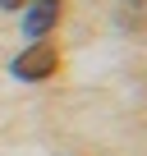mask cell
<instances>
[{"instance_id": "obj_1", "label": "cell", "mask_w": 147, "mask_h": 156, "mask_svg": "<svg viewBox=\"0 0 147 156\" xmlns=\"http://www.w3.org/2000/svg\"><path fill=\"white\" fill-rule=\"evenodd\" d=\"M60 69V51L51 46V41H32L23 55H14V64H9V73L19 78V83H41V78H51Z\"/></svg>"}, {"instance_id": "obj_2", "label": "cell", "mask_w": 147, "mask_h": 156, "mask_svg": "<svg viewBox=\"0 0 147 156\" xmlns=\"http://www.w3.org/2000/svg\"><path fill=\"white\" fill-rule=\"evenodd\" d=\"M60 9H64V0H37V5H28L23 14V32L32 41H46V32L60 23Z\"/></svg>"}, {"instance_id": "obj_3", "label": "cell", "mask_w": 147, "mask_h": 156, "mask_svg": "<svg viewBox=\"0 0 147 156\" xmlns=\"http://www.w3.org/2000/svg\"><path fill=\"white\" fill-rule=\"evenodd\" d=\"M120 9H124L120 19H124L129 28H138V23L147 19V0H120Z\"/></svg>"}, {"instance_id": "obj_4", "label": "cell", "mask_w": 147, "mask_h": 156, "mask_svg": "<svg viewBox=\"0 0 147 156\" xmlns=\"http://www.w3.org/2000/svg\"><path fill=\"white\" fill-rule=\"evenodd\" d=\"M28 0H0V9H23Z\"/></svg>"}]
</instances>
